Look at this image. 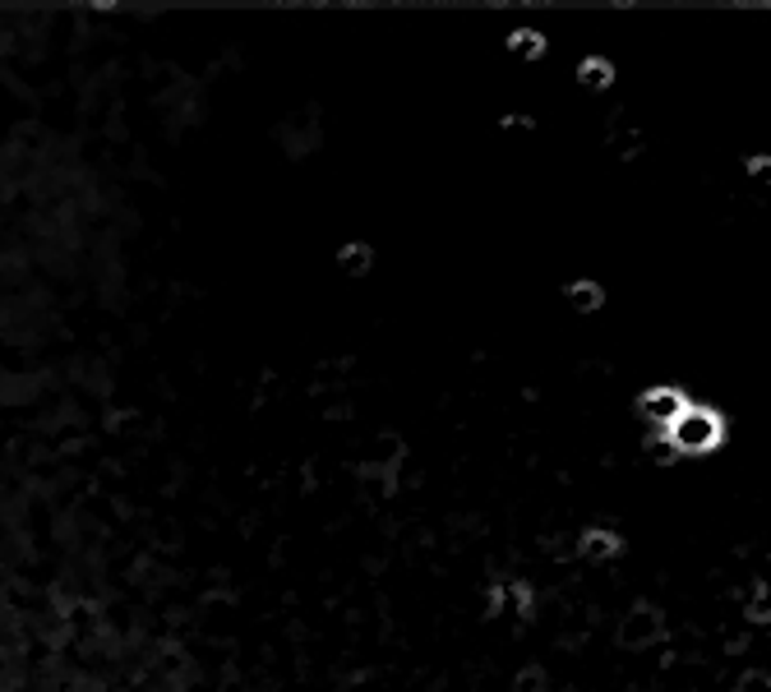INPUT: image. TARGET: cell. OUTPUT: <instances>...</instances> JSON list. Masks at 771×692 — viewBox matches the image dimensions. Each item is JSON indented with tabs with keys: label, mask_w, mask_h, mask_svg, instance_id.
<instances>
[{
	"label": "cell",
	"mask_w": 771,
	"mask_h": 692,
	"mask_svg": "<svg viewBox=\"0 0 771 692\" xmlns=\"http://www.w3.org/2000/svg\"><path fill=\"white\" fill-rule=\"evenodd\" d=\"M674 438H680L684 448H702V444H711V438H717V420L693 411V416H684L680 425H674Z\"/></svg>",
	"instance_id": "1"
},
{
	"label": "cell",
	"mask_w": 771,
	"mask_h": 692,
	"mask_svg": "<svg viewBox=\"0 0 771 692\" xmlns=\"http://www.w3.org/2000/svg\"><path fill=\"white\" fill-rule=\"evenodd\" d=\"M647 407H651V416H657V420H670V416H674V407H680V401H674L670 393H657V397H647Z\"/></svg>",
	"instance_id": "2"
}]
</instances>
